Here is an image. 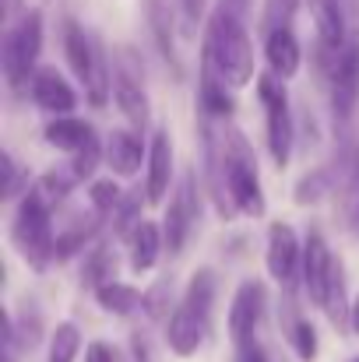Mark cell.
Masks as SVG:
<instances>
[{
    "mask_svg": "<svg viewBox=\"0 0 359 362\" xmlns=\"http://www.w3.org/2000/svg\"><path fill=\"white\" fill-rule=\"evenodd\" d=\"M4 362H14V356H7V359H4Z\"/></svg>",
    "mask_w": 359,
    "mask_h": 362,
    "instance_id": "cell-46",
    "label": "cell"
},
{
    "mask_svg": "<svg viewBox=\"0 0 359 362\" xmlns=\"http://www.w3.org/2000/svg\"><path fill=\"white\" fill-rule=\"evenodd\" d=\"M81 349V331L74 324H57L53 338H50V359L46 362H74Z\"/></svg>",
    "mask_w": 359,
    "mask_h": 362,
    "instance_id": "cell-31",
    "label": "cell"
},
{
    "mask_svg": "<svg viewBox=\"0 0 359 362\" xmlns=\"http://www.w3.org/2000/svg\"><path fill=\"white\" fill-rule=\"evenodd\" d=\"M292 11H296V0H268L264 32H275V28H292Z\"/></svg>",
    "mask_w": 359,
    "mask_h": 362,
    "instance_id": "cell-35",
    "label": "cell"
},
{
    "mask_svg": "<svg viewBox=\"0 0 359 362\" xmlns=\"http://www.w3.org/2000/svg\"><path fill=\"white\" fill-rule=\"evenodd\" d=\"M32 99L39 110L53 113V117H71V110L78 106V95L74 88L67 85V78L53 67H42L35 78H32Z\"/></svg>",
    "mask_w": 359,
    "mask_h": 362,
    "instance_id": "cell-15",
    "label": "cell"
},
{
    "mask_svg": "<svg viewBox=\"0 0 359 362\" xmlns=\"http://www.w3.org/2000/svg\"><path fill=\"white\" fill-rule=\"evenodd\" d=\"M353 4H356V0H342V7H346V11H353Z\"/></svg>",
    "mask_w": 359,
    "mask_h": 362,
    "instance_id": "cell-45",
    "label": "cell"
},
{
    "mask_svg": "<svg viewBox=\"0 0 359 362\" xmlns=\"http://www.w3.org/2000/svg\"><path fill=\"white\" fill-rule=\"evenodd\" d=\"M198 113L222 123L237 113V99H233L226 78L215 71V64L205 49H201V74H198Z\"/></svg>",
    "mask_w": 359,
    "mask_h": 362,
    "instance_id": "cell-11",
    "label": "cell"
},
{
    "mask_svg": "<svg viewBox=\"0 0 359 362\" xmlns=\"http://www.w3.org/2000/svg\"><path fill=\"white\" fill-rule=\"evenodd\" d=\"M42 137L53 148L74 155V151H81V148H89L96 141V130H92V123L78 120V117H53V120L42 127Z\"/></svg>",
    "mask_w": 359,
    "mask_h": 362,
    "instance_id": "cell-22",
    "label": "cell"
},
{
    "mask_svg": "<svg viewBox=\"0 0 359 362\" xmlns=\"http://www.w3.org/2000/svg\"><path fill=\"white\" fill-rule=\"evenodd\" d=\"M99 39L92 35V32H85L78 21H64V53H67V64H71V71L78 74V81H85L89 85V78H92V71H96V57H99Z\"/></svg>",
    "mask_w": 359,
    "mask_h": 362,
    "instance_id": "cell-16",
    "label": "cell"
},
{
    "mask_svg": "<svg viewBox=\"0 0 359 362\" xmlns=\"http://www.w3.org/2000/svg\"><path fill=\"white\" fill-rule=\"evenodd\" d=\"M137 211H141V190H130V194L120 201L117 215H113V226H117V229H127V236H134V229L141 226V222H137Z\"/></svg>",
    "mask_w": 359,
    "mask_h": 362,
    "instance_id": "cell-34",
    "label": "cell"
},
{
    "mask_svg": "<svg viewBox=\"0 0 359 362\" xmlns=\"http://www.w3.org/2000/svg\"><path fill=\"white\" fill-rule=\"evenodd\" d=\"M233 362H268V352H264L261 341H246V345L237 349V359Z\"/></svg>",
    "mask_w": 359,
    "mask_h": 362,
    "instance_id": "cell-38",
    "label": "cell"
},
{
    "mask_svg": "<svg viewBox=\"0 0 359 362\" xmlns=\"http://www.w3.org/2000/svg\"><path fill=\"white\" fill-rule=\"evenodd\" d=\"M169 299H173V278L169 274H162L144 296H141V306H144V313H148V320H166L169 324V317H173V310L176 306H169Z\"/></svg>",
    "mask_w": 359,
    "mask_h": 362,
    "instance_id": "cell-30",
    "label": "cell"
},
{
    "mask_svg": "<svg viewBox=\"0 0 359 362\" xmlns=\"http://www.w3.org/2000/svg\"><path fill=\"white\" fill-rule=\"evenodd\" d=\"M144 18L152 28V39L162 53V60L173 67V74H183L180 64V49H176V14H173V0H144Z\"/></svg>",
    "mask_w": 359,
    "mask_h": 362,
    "instance_id": "cell-14",
    "label": "cell"
},
{
    "mask_svg": "<svg viewBox=\"0 0 359 362\" xmlns=\"http://www.w3.org/2000/svg\"><path fill=\"white\" fill-rule=\"evenodd\" d=\"M349 226H353V233L359 236V190H356V197H353V204H349Z\"/></svg>",
    "mask_w": 359,
    "mask_h": 362,
    "instance_id": "cell-42",
    "label": "cell"
},
{
    "mask_svg": "<svg viewBox=\"0 0 359 362\" xmlns=\"http://www.w3.org/2000/svg\"><path fill=\"white\" fill-rule=\"evenodd\" d=\"M359 106V32L349 35L335 67H331V117L335 127L346 130Z\"/></svg>",
    "mask_w": 359,
    "mask_h": 362,
    "instance_id": "cell-6",
    "label": "cell"
},
{
    "mask_svg": "<svg viewBox=\"0 0 359 362\" xmlns=\"http://www.w3.org/2000/svg\"><path fill=\"white\" fill-rule=\"evenodd\" d=\"M0 169H4V173H0V197L11 201V197L18 194V187H21V173H18L11 151H0Z\"/></svg>",
    "mask_w": 359,
    "mask_h": 362,
    "instance_id": "cell-36",
    "label": "cell"
},
{
    "mask_svg": "<svg viewBox=\"0 0 359 362\" xmlns=\"http://www.w3.org/2000/svg\"><path fill=\"white\" fill-rule=\"evenodd\" d=\"M349 362H359V356H356V359H349Z\"/></svg>",
    "mask_w": 359,
    "mask_h": 362,
    "instance_id": "cell-47",
    "label": "cell"
},
{
    "mask_svg": "<svg viewBox=\"0 0 359 362\" xmlns=\"http://www.w3.org/2000/svg\"><path fill=\"white\" fill-rule=\"evenodd\" d=\"M264 306H268L264 281L246 278V281L237 288L233 303H229V338H233L237 349L239 345H246V341H257V327H261Z\"/></svg>",
    "mask_w": 359,
    "mask_h": 362,
    "instance_id": "cell-9",
    "label": "cell"
},
{
    "mask_svg": "<svg viewBox=\"0 0 359 362\" xmlns=\"http://www.w3.org/2000/svg\"><path fill=\"white\" fill-rule=\"evenodd\" d=\"M85 362H123V359H120V352L110 341H92L85 349Z\"/></svg>",
    "mask_w": 359,
    "mask_h": 362,
    "instance_id": "cell-37",
    "label": "cell"
},
{
    "mask_svg": "<svg viewBox=\"0 0 359 362\" xmlns=\"http://www.w3.org/2000/svg\"><path fill=\"white\" fill-rule=\"evenodd\" d=\"M285 338H289V345H292V352H296V359L300 362H314L317 359V327L307 320V317H300L292 306H285Z\"/></svg>",
    "mask_w": 359,
    "mask_h": 362,
    "instance_id": "cell-24",
    "label": "cell"
},
{
    "mask_svg": "<svg viewBox=\"0 0 359 362\" xmlns=\"http://www.w3.org/2000/svg\"><path fill=\"white\" fill-rule=\"evenodd\" d=\"M353 334H359V296L353 299Z\"/></svg>",
    "mask_w": 359,
    "mask_h": 362,
    "instance_id": "cell-44",
    "label": "cell"
},
{
    "mask_svg": "<svg viewBox=\"0 0 359 362\" xmlns=\"http://www.w3.org/2000/svg\"><path fill=\"white\" fill-rule=\"evenodd\" d=\"M180 306H183L194 320H201L205 327L212 324V306H215V271H212V267H198V271L190 274V285H187Z\"/></svg>",
    "mask_w": 359,
    "mask_h": 362,
    "instance_id": "cell-21",
    "label": "cell"
},
{
    "mask_svg": "<svg viewBox=\"0 0 359 362\" xmlns=\"http://www.w3.org/2000/svg\"><path fill=\"white\" fill-rule=\"evenodd\" d=\"M219 11H226V14H233L239 21H246L250 11H253V0H219Z\"/></svg>",
    "mask_w": 359,
    "mask_h": 362,
    "instance_id": "cell-39",
    "label": "cell"
},
{
    "mask_svg": "<svg viewBox=\"0 0 359 362\" xmlns=\"http://www.w3.org/2000/svg\"><path fill=\"white\" fill-rule=\"evenodd\" d=\"M103 215H81V218H74L64 233H57V260H67V257H74L78 250H85V243L92 240L99 229H103Z\"/></svg>",
    "mask_w": 359,
    "mask_h": 362,
    "instance_id": "cell-25",
    "label": "cell"
},
{
    "mask_svg": "<svg viewBox=\"0 0 359 362\" xmlns=\"http://www.w3.org/2000/svg\"><path fill=\"white\" fill-rule=\"evenodd\" d=\"M222 137H226V162H222L226 194H229L237 215L261 218L264 215V187H261V176H257L253 148L243 137V130L233 123H222Z\"/></svg>",
    "mask_w": 359,
    "mask_h": 362,
    "instance_id": "cell-3",
    "label": "cell"
},
{
    "mask_svg": "<svg viewBox=\"0 0 359 362\" xmlns=\"http://www.w3.org/2000/svg\"><path fill=\"white\" fill-rule=\"evenodd\" d=\"M11 240L18 246V253L25 257L28 267L46 271L50 260H57V233H53V208L42 197L39 187L25 190L14 222H11Z\"/></svg>",
    "mask_w": 359,
    "mask_h": 362,
    "instance_id": "cell-2",
    "label": "cell"
},
{
    "mask_svg": "<svg viewBox=\"0 0 359 362\" xmlns=\"http://www.w3.org/2000/svg\"><path fill=\"white\" fill-rule=\"evenodd\" d=\"M113 246L110 243H99L89 257H85V267H81V285L85 288H92V292H99L106 281H113L110 274H113Z\"/></svg>",
    "mask_w": 359,
    "mask_h": 362,
    "instance_id": "cell-28",
    "label": "cell"
},
{
    "mask_svg": "<svg viewBox=\"0 0 359 362\" xmlns=\"http://www.w3.org/2000/svg\"><path fill=\"white\" fill-rule=\"evenodd\" d=\"M205 53L212 57L215 71L226 78L229 88H243L253 81V42L246 35V21L215 11L205 35Z\"/></svg>",
    "mask_w": 359,
    "mask_h": 362,
    "instance_id": "cell-1",
    "label": "cell"
},
{
    "mask_svg": "<svg viewBox=\"0 0 359 362\" xmlns=\"http://www.w3.org/2000/svg\"><path fill=\"white\" fill-rule=\"evenodd\" d=\"M257 99H261L264 117H268V151H271V162L278 169H285L289 158H292L296 127H292V106H289V95H285L282 78L261 74L257 78Z\"/></svg>",
    "mask_w": 359,
    "mask_h": 362,
    "instance_id": "cell-5",
    "label": "cell"
},
{
    "mask_svg": "<svg viewBox=\"0 0 359 362\" xmlns=\"http://www.w3.org/2000/svg\"><path fill=\"white\" fill-rule=\"evenodd\" d=\"M176 7H180V11H183V18L194 25V21H201V14H205L208 0H176Z\"/></svg>",
    "mask_w": 359,
    "mask_h": 362,
    "instance_id": "cell-40",
    "label": "cell"
},
{
    "mask_svg": "<svg viewBox=\"0 0 359 362\" xmlns=\"http://www.w3.org/2000/svg\"><path fill=\"white\" fill-rule=\"evenodd\" d=\"M328 320L335 324V331H353V303H349V288H346V264L335 257V267H331V281H328V296H324V306Z\"/></svg>",
    "mask_w": 359,
    "mask_h": 362,
    "instance_id": "cell-23",
    "label": "cell"
},
{
    "mask_svg": "<svg viewBox=\"0 0 359 362\" xmlns=\"http://www.w3.org/2000/svg\"><path fill=\"white\" fill-rule=\"evenodd\" d=\"M198 215H201L198 176H194V169H187V173L180 176V183H176V194H173V201H169V208H166V222H162V243H166V250H169L173 257L187 246V236H190Z\"/></svg>",
    "mask_w": 359,
    "mask_h": 362,
    "instance_id": "cell-7",
    "label": "cell"
},
{
    "mask_svg": "<svg viewBox=\"0 0 359 362\" xmlns=\"http://www.w3.org/2000/svg\"><path fill=\"white\" fill-rule=\"evenodd\" d=\"M173 187V137L169 130H155L148 144V176H144V201L162 204Z\"/></svg>",
    "mask_w": 359,
    "mask_h": 362,
    "instance_id": "cell-13",
    "label": "cell"
},
{
    "mask_svg": "<svg viewBox=\"0 0 359 362\" xmlns=\"http://www.w3.org/2000/svg\"><path fill=\"white\" fill-rule=\"evenodd\" d=\"M144 141L141 134L134 130H113L106 137V165L117 173V176H134L141 169V158H144Z\"/></svg>",
    "mask_w": 359,
    "mask_h": 362,
    "instance_id": "cell-19",
    "label": "cell"
},
{
    "mask_svg": "<svg viewBox=\"0 0 359 362\" xmlns=\"http://www.w3.org/2000/svg\"><path fill=\"white\" fill-rule=\"evenodd\" d=\"M134 362H152V356H148V345L134 334Z\"/></svg>",
    "mask_w": 359,
    "mask_h": 362,
    "instance_id": "cell-41",
    "label": "cell"
},
{
    "mask_svg": "<svg viewBox=\"0 0 359 362\" xmlns=\"http://www.w3.org/2000/svg\"><path fill=\"white\" fill-rule=\"evenodd\" d=\"M331 190H335V169L321 165V169H310L307 176H300L292 197H296L300 208H314V204H321Z\"/></svg>",
    "mask_w": 359,
    "mask_h": 362,
    "instance_id": "cell-27",
    "label": "cell"
},
{
    "mask_svg": "<svg viewBox=\"0 0 359 362\" xmlns=\"http://www.w3.org/2000/svg\"><path fill=\"white\" fill-rule=\"evenodd\" d=\"M113 99H117L120 113L134 127H144L152 120V106H148V92H144V74L134 60L130 49H120L113 60Z\"/></svg>",
    "mask_w": 359,
    "mask_h": 362,
    "instance_id": "cell-8",
    "label": "cell"
},
{
    "mask_svg": "<svg viewBox=\"0 0 359 362\" xmlns=\"http://www.w3.org/2000/svg\"><path fill=\"white\" fill-rule=\"evenodd\" d=\"M96 303H99L106 313L127 317L134 306H141V296H137V288H130V285H123V281H106V285L96 292Z\"/></svg>",
    "mask_w": 359,
    "mask_h": 362,
    "instance_id": "cell-29",
    "label": "cell"
},
{
    "mask_svg": "<svg viewBox=\"0 0 359 362\" xmlns=\"http://www.w3.org/2000/svg\"><path fill=\"white\" fill-rule=\"evenodd\" d=\"M39 53H42V14L28 11L4 32V46H0V71L14 92L25 88L28 78L39 74L35 71Z\"/></svg>",
    "mask_w": 359,
    "mask_h": 362,
    "instance_id": "cell-4",
    "label": "cell"
},
{
    "mask_svg": "<svg viewBox=\"0 0 359 362\" xmlns=\"http://www.w3.org/2000/svg\"><path fill=\"white\" fill-rule=\"evenodd\" d=\"M89 197H92V208H96V215H103V218H113L120 208V201H123V194H120V187L113 180H99V183H92L89 187Z\"/></svg>",
    "mask_w": 359,
    "mask_h": 362,
    "instance_id": "cell-33",
    "label": "cell"
},
{
    "mask_svg": "<svg viewBox=\"0 0 359 362\" xmlns=\"http://www.w3.org/2000/svg\"><path fill=\"white\" fill-rule=\"evenodd\" d=\"M331 267H335V257H331L328 243H324V236L317 229H310L307 246H303V285H307V296H310L314 306H324Z\"/></svg>",
    "mask_w": 359,
    "mask_h": 362,
    "instance_id": "cell-12",
    "label": "cell"
},
{
    "mask_svg": "<svg viewBox=\"0 0 359 362\" xmlns=\"http://www.w3.org/2000/svg\"><path fill=\"white\" fill-rule=\"evenodd\" d=\"M264 57H268V67H271L275 78H282V81H285V78H296L303 53H300V42H296L292 28H275V32H268V39H264Z\"/></svg>",
    "mask_w": 359,
    "mask_h": 362,
    "instance_id": "cell-17",
    "label": "cell"
},
{
    "mask_svg": "<svg viewBox=\"0 0 359 362\" xmlns=\"http://www.w3.org/2000/svg\"><path fill=\"white\" fill-rule=\"evenodd\" d=\"M0 7H4V18L11 21V18L21 11V0H0Z\"/></svg>",
    "mask_w": 359,
    "mask_h": 362,
    "instance_id": "cell-43",
    "label": "cell"
},
{
    "mask_svg": "<svg viewBox=\"0 0 359 362\" xmlns=\"http://www.w3.org/2000/svg\"><path fill=\"white\" fill-rule=\"evenodd\" d=\"M103 158H106V148H103V144H99V137H96L89 148L74 151V155H71V162H67L64 169L71 173V180H74V183H85V180L99 169V162H103Z\"/></svg>",
    "mask_w": 359,
    "mask_h": 362,
    "instance_id": "cell-32",
    "label": "cell"
},
{
    "mask_svg": "<svg viewBox=\"0 0 359 362\" xmlns=\"http://www.w3.org/2000/svg\"><path fill=\"white\" fill-rule=\"evenodd\" d=\"M162 246H166V243H162V229H159L155 222H141V226L134 229V236H130V267H134V271L155 267Z\"/></svg>",
    "mask_w": 359,
    "mask_h": 362,
    "instance_id": "cell-26",
    "label": "cell"
},
{
    "mask_svg": "<svg viewBox=\"0 0 359 362\" xmlns=\"http://www.w3.org/2000/svg\"><path fill=\"white\" fill-rule=\"evenodd\" d=\"M310 4V14H314V25H317V35H321V46L328 49H342L349 42V32H346V7L342 0H307Z\"/></svg>",
    "mask_w": 359,
    "mask_h": 362,
    "instance_id": "cell-20",
    "label": "cell"
},
{
    "mask_svg": "<svg viewBox=\"0 0 359 362\" xmlns=\"http://www.w3.org/2000/svg\"><path fill=\"white\" fill-rule=\"evenodd\" d=\"M208 338V327L201 324V320H194L180 303H176V310H173V317H169V324H166V341H169V352L173 356H180V359H187V356H194L198 349H201V341Z\"/></svg>",
    "mask_w": 359,
    "mask_h": 362,
    "instance_id": "cell-18",
    "label": "cell"
},
{
    "mask_svg": "<svg viewBox=\"0 0 359 362\" xmlns=\"http://www.w3.org/2000/svg\"><path fill=\"white\" fill-rule=\"evenodd\" d=\"M300 267H303V250L296 240V229L289 222H271V229H268V274L278 285H292Z\"/></svg>",
    "mask_w": 359,
    "mask_h": 362,
    "instance_id": "cell-10",
    "label": "cell"
}]
</instances>
